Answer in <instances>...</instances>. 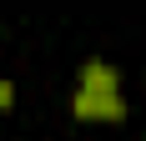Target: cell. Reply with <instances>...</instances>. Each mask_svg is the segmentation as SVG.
<instances>
[{
  "instance_id": "cell-2",
  "label": "cell",
  "mask_w": 146,
  "mask_h": 141,
  "mask_svg": "<svg viewBox=\"0 0 146 141\" xmlns=\"http://www.w3.org/2000/svg\"><path fill=\"white\" fill-rule=\"evenodd\" d=\"M81 86H86V91H121V76H116V66H106V61H86V66H81Z\"/></svg>"
},
{
  "instance_id": "cell-1",
  "label": "cell",
  "mask_w": 146,
  "mask_h": 141,
  "mask_svg": "<svg viewBox=\"0 0 146 141\" xmlns=\"http://www.w3.org/2000/svg\"><path fill=\"white\" fill-rule=\"evenodd\" d=\"M71 111L81 116V121H106V126H116V121H126V101H121V91H76Z\"/></svg>"
},
{
  "instance_id": "cell-3",
  "label": "cell",
  "mask_w": 146,
  "mask_h": 141,
  "mask_svg": "<svg viewBox=\"0 0 146 141\" xmlns=\"http://www.w3.org/2000/svg\"><path fill=\"white\" fill-rule=\"evenodd\" d=\"M15 106V81H5V76H0V116L10 111Z\"/></svg>"
}]
</instances>
